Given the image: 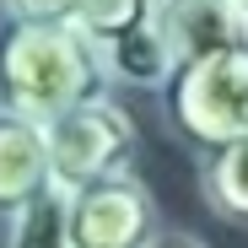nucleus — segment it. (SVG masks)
Returning a JSON list of instances; mask_svg holds the SVG:
<instances>
[{"mask_svg":"<svg viewBox=\"0 0 248 248\" xmlns=\"http://www.w3.org/2000/svg\"><path fill=\"white\" fill-rule=\"evenodd\" d=\"M44 130H49V168L65 194L92 178L124 173L135 156V119L108 97H92V103L49 119Z\"/></svg>","mask_w":248,"mask_h":248,"instance_id":"7ed1b4c3","label":"nucleus"},{"mask_svg":"<svg viewBox=\"0 0 248 248\" xmlns=\"http://www.w3.org/2000/svg\"><path fill=\"white\" fill-rule=\"evenodd\" d=\"M54 184L49 168V130L27 113L0 108V216H16L27 200Z\"/></svg>","mask_w":248,"mask_h":248,"instance_id":"423d86ee","label":"nucleus"},{"mask_svg":"<svg viewBox=\"0 0 248 248\" xmlns=\"http://www.w3.org/2000/svg\"><path fill=\"white\" fill-rule=\"evenodd\" d=\"M146 22H156V0H81L76 6V27L87 38H97L103 54L119 44V38L140 32Z\"/></svg>","mask_w":248,"mask_h":248,"instance_id":"1a4fd4ad","label":"nucleus"},{"mask_svg":"<svg viewBox=\"0 0 248 248\" xmlns=\"http://www.w3.org/2000/svg\"><path fill=\"white\" fill-rule=\"evenodd\" d=\"M168 108L178 130L200 146H221L243 135L248 130V44L178 65L168 81Z\"/></svg>","mask_w":248,"mask_h":248,"instance_id":"f03ea898","label":"nucleus"},{"mask_svg":"<svg viewBox=\"0 0 248 248\" xmlns=\"http://www.w3.org/2000/svg\"><path fill=\"white\" fill-rule=\"evenodd\" d=\"M65 227H70L76 248H146L162 232L156 227V200L130 168L70 189Z\"/></svg>","mask_w":248,"mask_h":248,"instance_id":"20e7f679","label":"nucleus"},{"mask_svg":"<svg viewBox=\"0 0 248 248\" xmlns=\"http://www.w3.org/2000/svg\"><path fill=\"white\" fill-rule=\"evenodd\" d=\"M146 248H205L200 237H189V232H156Z\"/></svg>","mask_w":248,"mask_h":248,"instance_id":"9b49d317","label":"nucleus"},{"mask_svg":"<svg viewBox=\"0 0 248 248\" xmlns=\"http://www.w3.org/2000/svg\"><path fill=\"white\" fill-rule=\"evenodd\" d=\"M0 6L16 22H76L81 0H0Z\"/></svg>","mask_w":248,"mask_h":248,"instance_id":"9d476101","label":"nucleus"},{"mask_svg":"<svg viewBox=\"0 0 248 248\" xmlns=\"http://www.w3.org/2000/svg\"><path fill=\"white\" fill-rule=\"evenodd\" d=\"M243 6H248V0H243Z\"/></svg>","mask_w":248,"mask_h":248,"instance_id":"f8f14e48","label":"nucleus"},{"mask_svg":"<svg viewBox=\"0 0 248 248\" xmlns=\"http://www.w3.org/2000/svg\"><path fill=\"white\" fill-rule=\"evenodd\" d=\"M200 189L211 200V211H221L227 221H248V130L221 140V146H211Z\"/></svg>","mask_w":248,"mask_h":248,"instance_id":"0eeeda50","label":"nucleus"},{"mask_svg":"<svg viewBox=\"0 0 248 248\" xmlns=\"http://www.w3.org/2000/svg\"><path fill=\"white\" fill-rule=\"evenodd\" d=\"M113 65L97 38L76 22H16L0 27V108L49 124L92 97H108Z\"/></svg>","mask_w":248,"mask_h":248,"instance_id":"f257e3e1","label":"nucleus"},{"mask_svg":"<svg viewBox=\"0 0 248 248\" xmlns=\"http://www.w3.org/2000/svg\"><path fill=\"white\" fill-rule=\"evenodd\" d=\"M65 189L49 184L38 200H27L11 216V248H76L70 227H65Z\"/></svg>","mask_w":248,"mask_h":248,"instance_id":"6e6552de","label":"nucleus"},{"mask_svg":"<svg viewBox=\"0 0 248 248\" xmlns=\"http://www.w3.org/2000/svg\"><path fill=\"white\" fill-rule=\"evenodd\" d=\"M162 38L178 65L248 44V6L243 0H156Z\"/></svg>","mask_w":248,"mask_h":248,"instance_id":"39448f33","label":"nucleus"}]
</instances>
